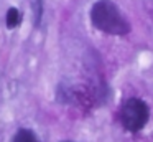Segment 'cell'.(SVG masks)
Returning a JSON list of instances; mask_svg holds the SVG:
<instances>
[{
  "label": "cell",
  "mask_w": 153,
  "mask_h": 142,
  "mask_svg": "<svg viewBox=\"0 0 153 142\" xmlns=\"http://www.w3.org/2000/svg\"><path fill=\"white\" fill-rule=\"evenodd\" d=\"M64 142H71V140H64Z\"/></svg>",
  "instance_id": "6"
},
{
  "label": "cell",
  "mask_w": 153,
  "mask_h": 142,
  "mask_svg": "<svg viewBox=\"0 0 153 142\" xmlns=\"http://www.w3.org/2000/svg\"><path fill=\"white\" fill-rule=\"evenodd\" d=\"M91 22L97 30L109 35H127L130 32V23L125 20L119 7L110 0H99L92 5Z\"/></svg>",
  "instance_id": "1"
},
{
  "label": "cell",
  "mask_w": 153,
  "mask_h": 142,
  "mask_svg": "<svg viewBox=\"0 0 153 142\" xmlns=\"http://www.w3.org/2000/svg\"><path fill=\"white\" fill-rule=\"evenodd\" d=\"M41 17H43V0H36L35 2V26L40 25Z\"/></svg>",
  "instance_id": "5"
},
{
  "label": "cell",
  "mask_w": 153,
  "mask_h": 142,
  "mask_svg": "<svg viewBox=\"0 0 153 142\" xmlns=\"http://www.w3.org/2000/svg\"><path fill=\"white\" fill-rule=\"evenodd\" d=\"M13 142H38V139L33 131H30V129H20L15 134Z\"/></svg>",
  "instance_id": "3"
},
{
  "label": "cell",
  "mask_w": 153,
  "mask_h": 142,
  "mask_svg": "<svg viewBox=\"0 0 153 142\" xmlns=\"http://www.w3.org/2000/svg\"><path fill=\"white\" fill-rule=\"evenodd\" d=\"M20 23V12H18L17 8H8L7 12V28H15V26Z\"/></svg>",
  "instance_id": "4"
},
{
  "label": "cell",
  "mask_w": 153,
  "mask_h": 142,
  "mask_svg": "<svg viewBox=\"0 0 153 142\" xmlns=\"http://www.w3.org/2000/svg\"><path fill=\"white\" fill-rule=\"evenodd\" d=\"M120 117H122V124L127 131L137 132L148 122V117H150L148 106L138 98H130L123 104Z\"/></svg>",
  "instance_id": "2"
}]
</instances>
